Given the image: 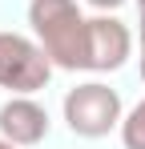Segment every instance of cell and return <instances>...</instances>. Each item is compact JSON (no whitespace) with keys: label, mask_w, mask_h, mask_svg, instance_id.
<instances>
[{"label":"cell","mask_w":145,"mask_h":149,"mask_svg":"<svg viewBox=\"0 0 145 149\" xmlns=\"http://www.w3.org/2000/svg\"><path fill=\"white\" fill-rule=\"evenodd\" d=\"M89 4H93V8H101V12H113V8H121L125 0H89Z\"/></svg>","instance_id":"cell-7"},{"label":"cell","mask_w":145,"mask_h":149,"mask_svg":"<svg viewBox=\"0 0 145 149\" xmlns=\"http://www.w3.org/2000/svg\"><path fill=\"white\" fill-rule=\"evenodd\" d=\"M0 137L12 145H40L48 137V113L32 97H8L0 105Z\"/></svg>","instance_id":"cell-5"},{"label":"cell","mask_w":145,"mask_h":149,"mask_svg":"<svg viewBox=\"0 0 145 149\" xmlns=\"http://www.w3.org/2000/svg\"><path fill=\"white\" fill-rule=\"evenodd\" d=\"M52 69L56 65L36 40L20 32H0V89H8L12 97H32L48 85Z\"/></svg>","instance_id":"cell-2"},{"label":"cell","mask_w":145,"mask_h":149,"mask_svg":"<svg viewBox=\"0 0 145 149\" xmlns=\"http://www.w3.org/2000/svg\"><path fill=\"white\" fill-rule=\"evenodd\" d=\"M141 81H145V20H141Z\"/></svg>","instance_id":"cell-8"},{"label":"cell","mask_w":145,"mask_h":149,"mask_svg":"<svg viewBox=\"0 0 145 149\" xmlns=\"http://www.w3.org/2000/svg\"><path fill=\"white\" fill-rule=\"evenodd\" d=\"M137 8H141V20H145V0H137Z\"/></svg>","instance_id":"cell-10"},{"label":"cell","mask_w":145,"mask_h":149,"mask_svg":"<svg viewBox=\"0 0 145 149\" xmlns=\"http://www.w3.org/2000/svg\"><path fill=\"white\" fill-rule=\"evenodd\" d=\"M121 145L125 149H145V97L125 113V121H121Z\"/></svg>","instance_id":"cell-6"},{"label":"cell","mask_w":145,"mask_h":149,"mask_svg":"<svg viewBox=\"0 0 145 149\" xmlns=\"http://www.w3.org/2000/svg\"><path fill=\"white\" fill-rule=\"evenodd\" d=\"M0 149H20V145H12V141H8V137H0Z\"/></svg>","instance_id":"cell-9"},{"label":"cell","mask_w":145,"mask_h":149,"mask_svg":"<svg viewBox=\"0 0 145 149\" xmlns=\"http://www.w3.org/2000/svg\"><path fill=\"white\" fill-rule=\"evenodd\" d=\"M28 24L56 69H89V16L77 0H32Z\"/></svg>","instance_id":"cell-1"},{"label":"cell","mask_w":145,"mask_h":149,"mask_svg":"<svg viewBox=\"0 0 145 149\" xmlns=\"http://www.w3.org/2000/svg\"><path fill=\"white\" fill-rule=\"evenodd\" d=\"M133 52V32L113 20V16H93L89 20V69L93 73H113Z\"/></svg>","instance_id":"cell-4"},{"label":"cell","mask_w":145,"mask_h":149,"mask_svg":"<svg viewBox=\"0 0 145 149\" xmlns=\"http://www.w3.org/2000/svg\"><path fill=\"white\" fill-rule=\"evenodd\" d=\"M65 121L77 137H105L109 129H121V97L117 89L101 85V81H85L65 93Z\"/></svg>","instance_id":"cell-3"}]
</instances>
